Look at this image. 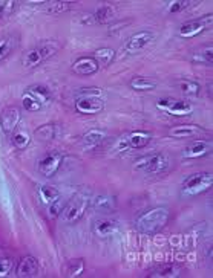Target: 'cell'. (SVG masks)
Masks as SVG:
<instances>
[{"label":"cell","mask_w":213,"mask_h":278,"mask_svg":"<svg viewBox=\"0 0 213 278\" xmlns=\"http://www.w3.org/2000/svg\"><path fill=\"white\" fill-rule=\"evenodd\" d=\"M130 89L132 91H137V92H149V91H153L157 88V83L150 78H144V77H135L130 80L129 83Z\"/></svg>","instance_id":"44dd1931"},{"label":"cell","mask_w":213,"mask_h":278,"mask_svg":"<svg viewBox=\"0 0 213 278\" xmlns=\"http://www.w3.org/2000/svg\"><path fill=\"white\" fill-rule=\"evenodd\" d=\"M213 17L210 15H204L203 18L200 20H192V22H187L184 25H181L178 34L184 38H192V37H197L198 34L204 32L209 26H212Z\"/></svg>","instance_id":"52a82bcc"},{"label":"cell","mask_w":213,"mask_h":278,"mask_svg":"<svg viewBox=\"0 0 213 278\" xmlns=\"http://www.w3.org/2000/svg\"><path fill=\"white\" fill-rule=\"evenodd\" d=\"M29 142H31V138H29L28 132H25V130H15V132H14V135H12V144H14L15 148L25 150V148L29 145Z\"/></svg>","instance_id":"83f0119b"},{"label":"cell","mask_w":213,"mask_h":278,"mask_svg":"<svg viewBox=\"0 0 213 278\" xmlns=\"http://www.w3.org/2000/svg\"><path fill=\"white\" fill-rule=\"evenodd\" d=\"M11 5H12V2H0V20L8 14Z\"/></svg>","instance_id":"74e56055"},{"label":"cell","mask_w":213,"mask_h":278,"mask_svg":"<svg viewBox=\"0 0 213 278\" xmlns=\"http://www.w3.org/2000/svg\"><path fill=\"white\" fill-rule=\"evenodd\" d=\"M172 101H173L172 98H163V99H158L157 107H158L160 110H166V109L170 105V102H172Z\"/></svg>","instance_id":"f35d334b"},{"label":"cell","mask_w":213,"mask_h":278,"mask_svg":"<svg viewBox=\"0 0 213 278\" xmlns=\"http://www.w3.org/2000/svg\"><path fill=\"white\" fill-rule=\"evenodd\" d=\"M40 52H42V55H43V60H46V58H49V57H52L57 51H59V45H55V43H45V45H42L40 48Z\"/></svg>","instance_id":"836d02e7"},{"label":"cell","mask_w":213,"mask_h":278,"mask_svg":"<svg viewBox=\"0 0 213 278\" xmlns=\"http://www.w3.org/2000/svg\"><path fill=\"white\" fill-rule=\"evenodd\" d=\"M38 197L43 205H49L60 197V191L55 186L45 184V185L38 186Z\"/></svg>","instance_id":"ffe728a7"},{"label":"cell","mask_w":213,"mask_h":278,"mask_svg":"<svg viewBox=\"0 0 213 278\" xmlns=\"http://www.w3.org/2000/svg\"><path fill=\"white\" fill-rule=\"evenodd\" d=\"M63 161V155L60 152H48L38 159V172L45 178H52L57 170L60 168V164Z\"/></svg>","instance_id":"5b68a950"},{"label":"cell","mask_w":213,"mask_h":278,"mask_svg":"<svg viewBox=\"0 0 213 278\" xmlns=\"http://www.w3.org/2000/svg\"><path fill=\"white\" fill-rule=\"evenodd\" d=\"M138 170H143L149 175H158L167 168V159L164 155H150L135 162Z\"/></svg>","instance_id":"8992f818"},{"label":"cell","mask_w":213,"mask_h":278,"mask_svg":"<svg viewBox=\"0 0 213 278\" xmlns=\"http://www.w3.org/2000/svg\"><path fill=\"white\" fill-rule=\"evenodd\" d=\"M85 271V262L82 259H74V260H69L65 266V277L68 278H75L80 277Z\"/></svg>","instance_id":"603a6c76"},{"label":"cell","mask_w":213,"mask_h":278,"mask_svg":"<svg viewBox=\"0 0 213 278\" xmlns=\"http://www.w3.org/2000/svg\"><path fill=\"white\" fill-rule=\"evenodd\" d=\"M28 92L31 93L32 96H35L40 101L42 105L48 104L49 99H51V89L48 86H45V84H34V86H31L28 89Z\"/></svg>","instance_id":"484cf974"},{"label":"cell","mask_w":213,"mask_h":278,"mask_svg":"<svg viewBox=\"0 0 213 278\" xmlns=\"http://www.w3.org/2000/svg\"><path fill=\"white\" fill-rule=\"evenodd\" d=\"M105 139H106V132L105 130L92 129V130H89V132H86L83 135V145L86 148H94V147L100 145Z\"/></svg>","instance_id":"d6986e66"},{"label":"cell","mask_w":213,"mask_h":278,"mask_svg":"<svg viewBox=\"0 0 213 278\" xmlns=\"http://www.w3.org/2000/svg\"><path fill=\"white\" fill-rule=\"evenodd\" d=\"M172 116H189L193 112V105L187 101H177L173 99L170 105L164 110Z\"/></svg>","instance_id":"ac0fdd59"},{"label":"cell","mask_w":213,"mask_h":278,"mask_svg":"<svg viewBox=\"0 0 213 278\" xmlns=\"http://www.w3.org/2000/svg\"><path fill=\"white\" fill-rule=\"evenodd\" d=\"M72 5H75V3L74 2H54V3H51L48 11L52 12V14H60V12H65V11L71 9Z\"/></svg>","instance_id":"1f68e13d"},{"label":"cell","mask_w":213,"mask_h":278,"mask_svg":"<svg viewBox=\"0 0 213 278\" xmlns=\"http://www.w3.org/2000/svg\"><path fill=\"white\" fill-rule=\"evenodd\" d=\"M57 135V127L54 124H45V125H40L35 132H34V136L35 139L38 141H43V142H48L51 139H54Z\"/></svg>","instance_id":"d4e9b609"},{"label":"cell","mask_w":213,"mask_h":278,"mask_svg":"<svg viewBox=\"0 0 213 278\" xmlns=\"http://www.w3.org/2000/svg\"><path fill=\"white\" fill-rule=\"evenodd\" d=\"M38 262L37 259L31 257V255H26L23 257L18 265H17V269H15V275L18 278H32L38 275Z\"/></svg>","instance_id":"30bf717a"},{"label":"cell","mask_w":213,"mask_h":278,"mask_svg":"<svg viewBox=\"0 0 213 278\" xmlns=\"http://www.w3.org/2000/svg\"><path fill=\"white\" fill-rule=\"evenodd\" d=\"M12 51V41L9 38L0 40V61L8 57V54Z\"/></svg>","instance_id":"8d00e7d4"},{"label":"cell","mask_w":213,"mask_h":278,"mask_svg":"<svg viewBox=\"0 0 213 278\" xmlns=\"http://www.w3.org/2000/svg\"><path fill=\"white\" fill-rule=\"evenodd\" d=\"M210 150H212L210 141H195L184 150L183 156L187 159H197V158H203V156L209 155Z\"/></svg>","instance_id":"4fadbf2b"},{"label":"cell","mask_w":213,"mask_h":278,"mask_svg":"<svg viewBox=\"0 0 213 278\" xmlns=\"http://www.w3.org/2000/svg\"><path fill=\"white\" fill-rule=\"evenodd\" d=\"M213 185V175L212 173H195L190 175L184 179L183 182V196L192 197V196H198L206 193L207 189H210Z\"/></svg>","instance_id":"277c9868"},{"label":"cell","mask_w":213,"mask_h":278,"mask_svg":"<svg viewBox=\"0 0 213 278\" xmlns=\"http://www.w3.org/2000/svg\"><path fill=\"white\" fill-rule=\"evenodd\" d=\"M112 15H113V8L110 5H103L92 14V22L94 23H106L112 18Z\"/></svg>","instance_id":"4316f807"},{"label":"cell","mask_w":213,"mask_h":278,"mask_svg":"<svg viewBox=\"0 0 213 278\" xmlns=\"http://www.w3.org/2000/svg\"><path fill=\"white\" fill-rule=\"evenodd\" d=\"M178 88L181 92L190 95V96H197L200 93V84L193 80H183L178 83Z\"/></svg>","instance_id":"f546056e"},{"label":"cell","mask_w":213,"mask_h":278,"mask_svg":"<svg viewBox=\"0 0 213 278\" xmlns=\"http://www.w3.org/2000/svg\"><path fill=\"white\" fill-rule=\"evenodd\" d=\"M42 61H45V60H43V55H42V52H40L38 48L28 51V52L23 55V58H22V65H23V68H26V69H32V68L38 66Z\"/></svg>","instance_id":"7402d4cb"},{"label":"cell","mask_w":213,"mask_h":278,"mask_svg":"<svg viewBox=\"0 0 213 278\" xmlns=\"http://www.w3.org/2000/svg\"><path fill=\"white\" fill-rule=\"evenodd\" d=\"M152 139V135L147 133V132H143V130H138V132H132L127 135V144H129V148H144Z\"/></svg>","instance_id":"e0dca14e"},{"label":"cell","mask_w":213,"mask_h":278,"mask_svg":"<svg viewBox=\"0 0 213 278\" xmlns=\"http://www.w3.org/2000/svg\"><path fill=\"white\" fill-rule=\"evenodd\" d=\"M99 65L94 60V57H80L79 60L74 61L72 65V71L79 75H92L99 71Z\"/></svg>","instance_id":"7c38bea8"},{"label":"cell","mask_w":213,"mask_h":278,"mask_svg":"<svg viewBox=\"0 0 213 278\" xmlns=\"http://www.w3.org/2000/svg\"><path fill=\"white\" fill-rule=\"evenodd\" d=\"M178 275H180V268L173 263L160 265L149 272V277L152 278H175Z\"/></svg>","instance_id":"2e32d148"},{"label":"cell","mask_w":213,"mask_h":278,"mask_svg":"<svg viewBox=\"0 0 213 278\" xmlns=\"http://www.w3.org/2000/svg\"><path fill=\"white\" fill-rule=\"evenodd\" d=\"M22 105L26 112H38L42 109L40 101L29 92H25L22 95Z\"/></svg>","instance_id":"f1b7e54d"},{"label":"cell","mask_w":213,"mask_h":278,"mask_svg":"<svg viewBox=\"0 0 213 278\" xmlns=\"http://www.w3.org/2000/svg\"><path fill=\"white\" fill-rule=\"evenodd\" d=\"M89 203H91L89 194L88 193H79V194H75V197H72L69 200V203L63 208V211L60 212L59 217L62 219L63 223L72 225L83 217Z\"/></svg>","instance_id":"3957f363"},{"label":"cell","mask_w":213,"mask_h":278,"mask_svg":"<svg viewBox=\"0 0 213 278\" xmlns=\"http://www.w3.org/2000/svg\"><path fill=\"white\" fill-rule=\"evenodd\" d=\"M91 205L95 211L110 212L115 208V197L109 194H97L91 199Z\"/></svg>","instance_id":"5bb4252c"},{"label":"cell","mask_w":213,"mask_h":278,"mask_svg":"<svg viewBox=\"0 0 213 278\" xmlns=\"http://www.w3.org/2000/svg\"><path fill=\"white\" fill-rule=\"evenodd\" d=\"M153 37L155 35L150 31H140V32L133 34L124 46L126 54H137V52L143 51L150 41H153Z\"/></svg>","instance_id":"ba28073f"},{"label":"cell","mask_w":213,"mask_h":278,"mask_svg":"<svg viewBox=\"0 0 213 278\" xmlns=\"http://www.w3.org/2000/svg\"><path fill=\"white\" fill-rule=\"evenodd\" d=\"M170 211L166 206H155L147 209L146 212L140 214L135 219V229L143 234H157L160 232L169 222Z\"/></svg>","instance_id":"6da1fadb"},{"label":"cell","mask_w":213,"mask_h":278,"mask_svg":"<svg viewBox=\"0 0 213 278\" xmlns=\"http://www.w3.org/2000/svg\"><path fill=\"white\" fill-rule=\"evenodd\" d=\"M12 268H14V260H11V259H0V277L9 275Z\"/></svg>","instance_id":"d590c367"},{"label":"cell","mask_w":213,"mask_h":278,"mask_svg":"<svg viewBox=\"0 0 213 278\" xmlns=\"http://www.w3.org/2000/svg\"><path fill=\"white\" fill-rule=\"evenodd\" d=\"M20 121V110L15 105H9L2 112L0 124L5 133H12Z\"/></svg>","instance_id":"8fae6325"},{"label":"cell","mask_w":213,"mask_h":278,"mask_svg":"<svg viewBox=\"0 0 213 278\" xmlns=\"http://www.w3.org/2000/svg\"><path fill=\"white\" fill-rule=\"evenodd\" d=\"M118 229H120L118 222H115L112 219H100V220H95L92 225V232L100 239L113 237L118 232Z\"/></svg>","instance_id":"9c48e42d"},{"label":"cell","mask_w":213,"mask_h":278,"mask_svg":"<svg viewBox=\"0 0 213 278\" xmlns=\"http://www.w3.org/2000/svg\"><path fill=\"white\" fill-rule=\"evenodd\" d=\"M200 133V127L193 125V124H181V125H175L169 130V136L172 138H178V139H184V138H193Z\"/></svg>","instance_id":"9a60e30c"},{"label":"cell","mask_w":213,"mask_h":278,"mask_svg":"<svg viewBox=\"0 0 213 278\" xmlns=\"http://www.w3.org/2000/svg\"><path fill=\"white\" fill-rule=\"evenodd\" d=\"M115 57V51L110 48H102L94 52V60L97 61L99 68H107Z\"/></svg>","instance_id":"cb8c5ba5"},{"label":"cell","mask_w":213,"mask_h":278,"mask_svg":"<svg viewBox=\"0 0 213 278\" xmlns=\"http://www.w3.org/2000/svg\"><path fill=\"white\" fill-rule=\"evenodd\" d=\"M105 107L103 91L100 88H86L77 92L75 109L83 115H95L100 113Z\"/></svg>","instance_id":"7a4b0ae2"},{"label":"cell","mask_w":213,"mask_h":278,"mask_svg":"<svg viewBox=\"0 0 213 278\" xmlns=\"http://www.w3.org/2000/svg\"><path fill=\"white\" fill-rule=\"evenodd\" d=\"M187 5H189V2H186V0H173V2H169V3H167L166 11H167L169 14H175V12H180V11H183L184 8H187Z\"/></svg>","instance_id":"d6a6232c"},{"label":"cell","mask_w":213,"mask_h":278,"mask_svg":"<svg viewBox=\"0 0 213 278\" xmlns=\"http://www.w3.org/2000/svg\"><path fill=\"white\" fill-rule=\"evenodd\" d=\"M63 202L60 200V197L57 199V200H54L52 203H49V208H48V214H49V217L51 219H55V217H59L60 216V212L63 211Z\"/></svg>","instance_id":"e575fe53"},{"label":"cell","mask_w":213,"mask_h":278,"mask_svg":"<svg viewBox=\"0 0 213 278\" xmlns=\"http://www.w3.org/2000/svg\"><path fill=\"white\" fill-rule=\"evenodd\" d=\"M193 61L197 63H204V65H212L213 63V48H206L200 52H197V55L193 57Z\"/></svg>","instance_id":"4dcf8cb0"}]
</instances>
